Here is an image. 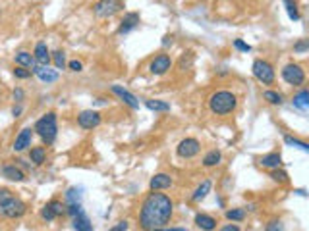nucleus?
<instances>
[{"instance_id": "f257e3e1", "label": "nucleus", "mask_w": 309, "mask_h": 231, "mask_svg": "<svg viewBox=\"0 0 309 231\" xmlns=\"http://www.w3.org/2000/svg\"><path fill=\"white\" fill-rule=\"evenodd\" d=\"M174 212V202L164 193H149L139 208V227L143 231L162 229Z\"/></svg>"}, {"instance_id": "f03ea898", "label": "nucleus", "mask_w": 309, "mask_h": 231, "mask_svg": "<svg viewBox=\"0 0 309 231\" xmlns=\"http://www.w3.org/2000/svg\"><path fill=\"white\" fill-rule=\"evenodd\" d=\"M33 131L43 139L45 145H52L56 135H58V122H56V114L54 112H47L43 118H39L35 122Z\"/></svg>"}, {"instance_id": "7ed1b4c3", "label": "nucleus", "mask_w": 309, "mask_h": 231, "mask_svg": "<svg viewBox=\"0 0 309 231\" xmlns=\"http://www.w3.org/2000/svg\"><path fill=\"white\" fill-rule=\"evenodd\" d=\"M236 104H238L236 95L234 93H230V91H217V93H213L209 98V108H211V112L217 114V116H224V114L234 112Z\"/></svg>"}, {"instance_id": "20e7f679", "label": "nucleus", "mask_w": 309, "mask_h": 231, "mask_svg": "<svg viewBox=\"0 0 309 231\" xmlns=\"http://www.w3.org/2000/svg\"><path fill=\"white\" fill-rule=\"evenodd\" d=\"M251 72L255 75V79L261 81L263 85H272L274 83V70L267 60H255L251 66Z\"/></svg>"}, {"instance_id": "39448f33", "label": "nucleus", "mask_w": 309, "mask_h": 231, "mask_svg": "<svg viewBox=\"0 0 309 231\" xmlns=\"http://www.w3.org/2000/svg\"><path fill=\"white\" fill-rule=\"evenodd\" d=\"M25 212H27V204H25L22 198H18V196H14L12 200H8L4 206L0 208V216H4V218L8 219L22 218Z\"/></svg>"}, {"instance_id": "423d86ee", "label": "nucleus", "mask_w": 309, "mask_h": 231, "mask_svg": "<svg viewBox=\"0 0 309 231\" xmlns=\"http://www.w3.org/2000/svg\"><path fill=\"white\" fill-rule=\"evenodd\" d=\"M120 10H124V2H118V0H105V2H95L93 4V12L97 14L99 18H112Z\"/></svg>"}, {"instance_id": "0eeeda50", "label": "nucleus", "mask_w": 309, "mask_h": 231, "mask_svg": "<svg viewBox=\"0 0 309 231\" xmlns=\"http://www.w3.org/2000/svg\"><path fill=\"white\" fill-rule=\"evenodd\" d=\"M199 150H201V143L193 137H187L184 141H180V145L176 148L180 158H193V156L199 154Z\"/></svg>"}, {"instance_id": "6e6552de", "label": "nucleus", "mask_w": 309, "mask_h": 231, "mask_svg": "<svg viewBox=\"0 0 309 231\" xmlns=\"http://www.w3.org/2000/svg\"><path fill=\"white\" fill-rule=\"evenodd\" d=\"M282 79L288 85H301L305 81V73L301 70V66L297 64H288L282 70Z\"/></svg>"}, {"instance_id": "1a4fd4ad", "label": "nucleus", "mask_w": 309, "mask_h": 231, "mask_svg": "<svg viewBox=\"0 0 309 231\" xmlns=\"http://www.w3.org/2000/svg\"><path fill=\"white\" fill-rule=\"evenodd\" d=\"M77 125L81 129H95L100 125V114L97 110H83L77 114Z\"/></svg>"}, {"instance_id": "9d476101", "label": "nucleus", "mask_w": 309, "mask_h": 231, "mask_svg": "<svg viewBox=\"0 0 309 231\" xmlns=\"http://www.w3.org/2000/svg\"><path fill=\"white\" fill-rule=\"evenodd\" d=\"M64 212H66V206L62 204L60 200L54 198V200H50V202H47L45 206L41 208V218L45 219V221H54Z\"/></svg>"}, {"instance_id": "9b49d317", "label": "nucleus", "mask_w": 309, "mask_h": 231, "mask_svg": "<svg viewBox=\"0 0 309 231\" xmlns=\"http://www.w3.org/2000/svg\"><path fill=\"white\" fill-rule=\"evenodd\" d=\"M170 68H172V60H170L168 54H159L149 64V72L153 73V75H162V73L168 72Z\"/></svg>"}, {"instance_id": "f8f14e48", "label": "nucleus", "mask_w": 309, "mask_h": 231, "mask_svg": "<svg viewBox=\"0 0 309 231\" xmlns=\"http://www.w3.org/2000/svg\"><path fill=\"white\" fill-rule=\"evenodd\" d=\"M31 141H33V129L31 127H24L18 137H16V141H14V150L16 152H24L27 148H31Z\"/></svg>"}, {"instance_id": "ddd939ff", "label": "nucleus", "mask_w": 309, "mask_h": 231, "mask_svg": "<svg viewBox=\"0 0 309 231\" xmlns=\"http://www.w3.org/2000/svg\"><path fill=\"white\" fill-rule=\"evenodd\" d=\"M111 91L116 95V97L120 98V100H124V104H128L130 108L132 110H137L139 108V100H137V97L136 95H132L130 91H126L124 87H120V85H112L111 87Z\"/></svg>"}, {"instance_id": "4468645a", "label": "nucleus", "mask_w": 309, "mask_h": 231, "mask_svg": "<svg viewBox=\"0 0 309 231\" xmlns=\"http://www.w3.org/2000/svg\"><path fill=\"white\" fill-rule=\"evenodd\" d=\"M33 56H35V62L39 66H47V68H49L50 60H52V52L49 50L47 43H37L35 50H33Z\"/></svg>"}, {"instance_id": "2eb2a0df", "label": "nucleus", "mask_w": 309, "mask_h": 231, "mask_svg": "<svg viewBox=\"0 0 309 231\" xmlns=\"http://www.w3.org/2000/svg\"><path fill=\"white\" fill-rule=\"evenodd\" d=\"M31 73H35L39 79L43 81V83H54L56 79H58V72L56 70H50V68H47V66H39V64H35V68L31 70Z\"/></svg>"}, {"instance_id": "dca6fc26", "label": "nucleus", "mask_w": 309, "mask_h": 231, "mask_svg": "<svg viewBox=\"0 0 309 231\" xmlns=\"http://www.w3.org/2000/svg\"><path fill=\"white\" fill-rule=\"evenodd\" d=\"M137 25H139V14H136V12L126 14L122 18V22H120L118 33H120V35H126V33H130L132 29H136Z\"/></svg>"}, {"instance_id": "f3484780", "label": "nucleus", "mask_w": 309, "mask_h": 231, "mask_svg": "<svg viewBox=\"0 0 309 231\" xmlns=\"http://www.w3.org/2000/svg\"><path fill=\"white\" fill-rule=\"evenodd\" d=\"M172 185V177L168 173H155L149 181L151 191H161V189H168Z\"/></svg>"}, {"instance_id": "a211bd4d", "label": "nucleus", "mask_w": 309, "mask_h": 231, "mask_svg": "<svg viewBox=\"0 0 309 231\" xmlns=\"http://www.w3.org/2000/svg\"><path fill=\"white\" fill-rule=\"evenodd\" d=\"M2 175H4L6 179H10V181H24L25 179L24 170L18 168L16 164H6V166H2Z\"/></svg>"}, {"instance_id": "6ab92c4d", "label": "nucleus", "mask_w": 309, "mask_h": 231, "mask_svg": "<svg viewBox=\"0 0 309 231\" xmlns=\"http://www.w3.org/2000/svg\"><path fill=\"white\" fill-rule=\"evenodd\" d=\"M259 164L263 166V168L278 170V168H280V164H282V156H280L278 152H269V154L261 156V158H259Z\"/></svg>"}, {"instance_id": "aec40b11", "label": "nucleus", "mask_w": 309, "mask_h": 231, "mask_svg": "<svg viewBox=\"0 0 309 231\" xmlns=\"http://www.w3.org/2000/svg\"><path fill=\"white\" fill-rule=\"evenodd\" d=\"M14 60H16V64H18L20 68H31V70H33V68H35V64H37V62H35V56H33L31 52H25V50L18 52Z\"/></svg>"}, {"instance_id": "412c9836", "label": "nucleus", "mask_w": 309, "mask_h": 231, "mask_svg": "<svg viewBox=\"0 0 309 231\" xmlns=\"http://www.w3.org/2000/svg\"><path fill=\"white\" fill-rule=\"evenodd\" d=\"M72 223H74L75 231H93V223H91L89 216L85 214V210H83L81 214H77Z\"/></svg>"}, {"instance_id": "4be33fe9", "label": "nucleus", "mask_w": 309, "mask_h": 231, "mask_svg": "<svg viewBox=\"0 0 309 231\" xmlns=\"http://www.w3.org/2000/svg\"><path fill=\"white\" fill-rule=\"evenodd\" d=\"M195 225L203 231H213L217 227V219L213 216H207V214H197L195 216Z\"/></svg>"}, {"instance_id": "5701e85b", "label": "nucleus", "mask_w": 309, "mask_h": 231, "mask_svg": "<svg viewBox=\"0 0 309 231\" xmlns=\"http://www.w3.org/2000/svg\"><path fill=\"white\" fill-rule=\"evenodd\" d=\"M47 158V150L45 146H31L29 148V160L33 162V166H43Z\"/></svg>"}, {"instance_id": "b1692460", "label": "nucleus", "mask_w": 309, "mask_h": 231, "mask_svg": "<svg viewBox=\"0 0 309 231\" xmlns=\"http://www.w3.org/2000/svg\"><path fill=\"white\" fill-rule=\"evenodd\" d=\"M211 187H213V183H211V179H205V181L199 185L197 189L193 191V195H191V200H195V202H199V200H203L205 196L211 193Z\"/></svg>"}, {"instance_id": "393cba45", "label": "nucleus", "mask_w": 309, "mask_h": 231, "mask_svg": "<svg viewBox=\"0 0 309 231\" xmlns=\"http://www.w3.org/2000/svg\"><path fill=\"white\" fill-rule=\"evenodd\" d=\"M81 196H83V189L81 187H70L66 191V202L68 204H81Z\"/></svg>"}, {"instance_id": "a878e982", "label": "nucleus", "mask_w": 309, "mask_h": 231, "mask_svg": "<svg viewBox=\"0 0 309 231\" xmlns=\"http://www.w3.org/2000/svg\"><path fill=\"white\" fill-rule=\"evenodd\" d=\"M221 158H223V154H221L219 150H209V152L205 154V158H203V166H205V168H215V166L221 164Z\"/></svg>"}, {"instance_id": "bb28decb", "label": "nucleus", "mask_w": 309, "mask_h": 231, "mask_svg": "<svg viewBox=\"0 0 309 231\" xmlns=\"http://www.w3.org/2000/svg\"><path fill=\"white\" fill-rule=\"evenodd\" d=\"M145 106H147L149 110H153V112H168V110H170V104H168V102H164V100H155V98L145 100Z\"/></svg>"}, {"instance_id": "cd10ccee", "label": "nucleus", "mask_w": 309, "mask_h": 231, "mask_svg": "<svg viewBox=\"0 0 309 231\" xmlns=\"http://www.w3.org/2000/svg\"><path fill=\"white\" fill-rule=\"evenodd\" d=\"M292 102H294L296 108H301V110L309 108V91H299Z\"/></svg>"}, {"instance_id": "c85d7f7f", "label": "nucleus", "mask_w": 309, "mask_h": 231, "mask_svg": "<svg viewBox=\"0 0 309 231\" xmlns=\"http://www.w3.org/2000/svg\"><path fill=\"white\" fill-rule=\"evenodd\" d=\"M52 62H54L56 70H64V68H66V52L54 50V52H52Z\"/></svg>"}, {"instance_id": "c756f323", "label": "nucleus", "mask_w": 309, "mask_h": 231, "mask_svg": "<svg viewBox=\"0 0 309 231\" xmlns=\"http://www.w3.org/2000/svg\"><path fill=\"white\" fill-rule=\"evenodd\" d=\"M284 143L290 146H296L299 150H303V152H309V145L307 143H303V141H299V139H294V137H290V135H286L284 137Z\"/></svg>"}, {"instance_id": "7c9ffc66", "label": "nucleus", "mask_w": 309, "mask_h": 231, "mask_svg": "<svg viewBox=\"0 0 309 231\" xmlns=\"http://www.w3.org/2000/svg\"><path fill=\"white\" fill-rule=\"evenodd\" d=\"M226 218L230 219V221H242V219L246 218V210L244 208H232V210L226 212Z\"/></svg>"}, {"instance_id": "2f4dec72", "label": "nucleus", "mask_w": 309, "mask_h": 231, "mask_svg": "<svg viewBox=\"0 0 309 231\" xmlns=\"http://www.w3.org/2000/svg\"><path fill=\"white\" fill-rule=\"evenodd\" d=\"M263 97H265V100H269L271 104H282V95L276 93V91H265Z\"/></svg>"}, {"instance_id": "473e14b6", "label": "nucleus", "mask_w": 309, "mask_h": 231, "mask_svg": "<svg viewBox=\"0 0 309 231\" xmlns=\"http://www.w3.org/2000/svg\"><path fill=\"white\" fill-rule=\"evenodd\" d=\"M284 6H286V12H288V16H290V20L297 22V20H299V12H297L296 2H284Z\"/></svg>"}, {"instance_id": "72a5a7b5", "label": "nucleus", "mask_w": 309, "mask_h": 231, "mask_svg": "<svg viewBox=\"0 0 309 231\" xmlns=\"http://www.w3.org/2000/svg\"><path fill=\"white\" fill-rule=\"evenodd\" d=\"M271 177H272V181H276V183H288V173L282 170H272Z\"/></svg>"}, {"instance_id": "f704fd0d", "label": "nucleus", "mask_w": 309, "mask_h": 231, "mask_svg": "<svg viewBox=\"0 0 309 231\" xmlns=\"http://www.w3.org/2000/svg\"><path fill=\"white\" fill-rule=\"evenodd\" d=\"M14 195H12V191L10 189H6V187H0V208L4 206L8 200H12Z\"/></svg>"}, {"instance_id": "c9c22d12", "label": "nucleus", "mask_w": 309, "mask_h": 231, "mask_svg": "<svg viewBox=\"0 0 309 231\" xmlns=\"http://www.w3.org/2000/svg\"><path fill=\"white\" fill-rule=\"evenodd\" d=\"M265 231H284V223H282L280 219H271V221L267 223Z\"/></svg>"}, {"instance_id": "e433bc0d", "label": "nucleus", "mask_w": 309, "mask_h": 231, "mask_svg": "<svg viewBox=\"0 0 309 231\" xmlns=\"http://www.w3.org/2000/svg\"><path fill=\"white\" fill-rule=\"evenodd\" d=\"M14 77H18V79H29L31 77V70H25V68H16L14 70Z\"/></svg>"}, {"instance_id": "4c0bfd02", "label": "nucleus", "mask_w": 309, "mask_h": 231, "mask_svg": "<svg viewBox=\"0 0 309 231\" xmlns=\"http://www.w3.org/2000/svg\"><path fill=\"white\" fill-rule=\"evenodd\" d=\"M66 212H68L72 218H75L77 214L83 212V208H81V204H68V206H66Z\"/></svg>"}, {"instance_id": "58836bf2", "label": "nucleus", "mask_w": 309, "mask_h": 231, "mask_svg": "<svg viewBox=\"0 0 309 231\" xmlns=\"http://www.w3.org/2000/svg\"><path fill=\"white\" fill-rule=\"evenodd\" d=\"M234 49L236 50H242V52H249V50H251V47H249L247 43H244L242 39H236V41H234Z\"/></svg>"}, {"instance_id": "ea45409f", "label": "nucleus", "mask_w": 309, "mask_h": 231, "mask_svg": "<svg viewBox=\"0 0 309 231\" xmlns=\"http://www.w3.org/2000/svg\"><path fill=\"white\" fill-rule=\"evenodd\" d=\"M294 50L296 52H303V50H309V39H303V41H299L294 45Z\"/></svg>"}, {"instance_id": "a19ab883", "label": "nucleus", "mask_w": 309, "mask_h": 231, "mask_svg": "<svg viewBox=\"0 0 309 231\" xmlns=\"http://www.w3.org/2000/svg\"><path fill=\"white\" fill-rule=\"evenodd\" d=\"M68 68H70L72 72H81V70H83V64L79 60H72V62H68Z\"/></svg>"}, {"instance_id": "79ce46f5", "label": "nucleus", "mask_w": 309, "mask_h": 231, "mask_svg": "<svg viewBox=\"0 0 309 231\" xmlns=\"http://www.w3.org/2000/svg\"><path fill=\"white\" fill-rule=\"evenodd\" d=\"M109 231H128V221H126V219H122V221H118L116 225H112Z\"/></svg>"}, {"instance_id": "37998d69", "label": "nucleus", "mask_w": 309, "mask_h": 231, "mask_svg": "<svg viewBox=\"0 0 309 231\" xmlns=\"http://www.w3.org/2000/svg\"><path fill=\"white\" fill-rule=\"evenodd\" d=\"M24 97H25L24 89L16 87V89H14V100H16V102H22V100H24Z\"/></svg>"}, {"instance_id": "c03bdc74", "label": "nucleus", "mask_w": 309, "mask_h": 231, "mask_svg": "<svg viewBox=\"0 0 309 231\" xmlns=\"http://www.w3.org/2000/svg\"><path fill=\"white\" fill-rule=\"evenodd\" d=\"M22 112H24V108L18 104V106H14V108H12V116H14V118H20V116H22Z\"/></svg>"}, {"instance_id": "a18cd8bd", "label": "nucleus", "mask_w": 309, "mask_h": 231, "mask_svg": "<svg viewBox=\"0 0 309 231\" xmlns=\"http://www.w3.org/2000/svg\"><path fill=\"white\" fill-rule=\"evenodd\" d=\"M223 231H240V227H238L236 223H226L223 227Z\"/></svg>"}, {"instance_id": "49530a36", "label": "nucleus", "mask_w": 309, "mask_h": 231, "mask_svg": "<svg viewBox=\"0 0 309 231\" xmlns=\"http://www.w3.org/2000/svg\"><path fill=\"white\" fill-rule=\"evenodd\" d=\"M157 231H187V229L185 227H170V229H164L162 227V229H157Z\"/></svg>"}, {"instance_id": "de8ad7c7", "label": "nucleus", "mask_w": 309, "mask_h": 231, "mask_svg": "<svg viewBox=\"0 0 309 231\" xmlns=\"http://www.w3.org/2000/svg\"><path fill=\"white\" fill-rule=\"evenodd\" d=\"M168 43H172V39H170V37H164V41H162V45H164V47H166V45H168Z\"/></svg>"}]
</instances>
